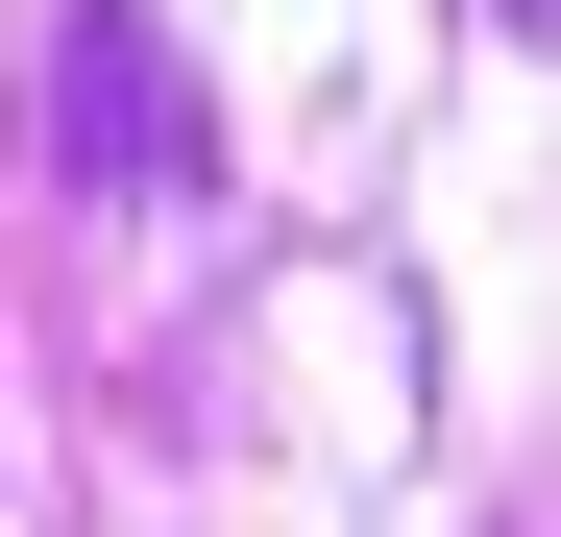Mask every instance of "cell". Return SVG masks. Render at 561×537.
Here are the masks:
<instances>
[{"mask_svg":"<svg viewBox=\"0 0 561 537\" xmlns=\"http://www.w3.org/2000/svg\"><path fill=\"white\" fill-rule=\"evenodd\" d=\"M73 123H99V147H147V171H196V99H171V73L99 25V49H73Z\"/></svg>","mask_w":561,"mask_h":537,"instance_id":"obj_1","label":"cell"}]
</instances>
